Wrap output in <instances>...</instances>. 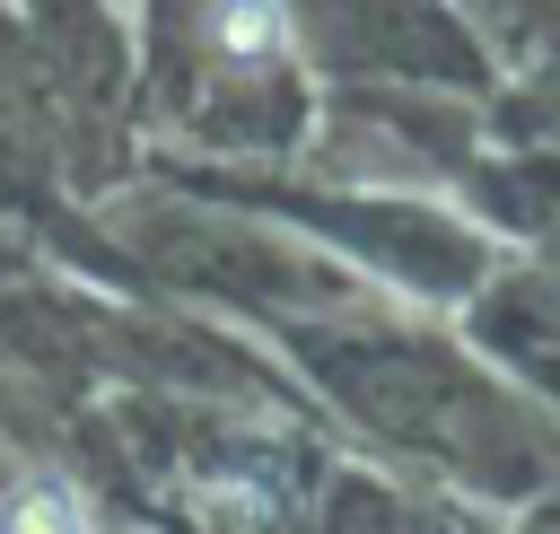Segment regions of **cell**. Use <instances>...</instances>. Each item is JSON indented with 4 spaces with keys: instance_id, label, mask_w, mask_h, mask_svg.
Here are the masks:
<instances>
[{
    "instance_id": "obj_1",
    "label": "cell",
    "mask_w": 560,
    "mask_h": 534,
    "mask_svg": "<svg viewBox=\"0 0 560 534\" xmlns=\"http://www.w3.org/2000/svg\"><path fill=\"white\" fill-rule=\"evenodd\" d=\"M271 35H280V26H271L262 0H228V9H219V44H228V53H271Z\"/></svg>"
},
{
    "instance_id": "obj_2",
    "label": "cell",
    "mask_w": 560,
    "mask_h": 534,
    "mask_svg": "<svg viewBox=\"0 0 560 534\" xmlns=\"http://www.w3.org/2000/svg\"><path fill=\"white\" fill-rule=\"evenodd\" d=\"M9 525H88V508H79L70 490H26V499L9 508Z\"/></svg>"
}]
</instances>
